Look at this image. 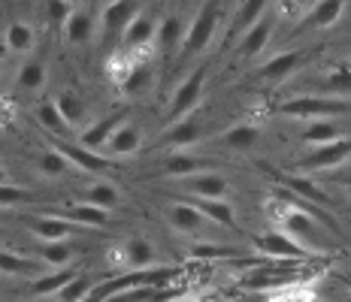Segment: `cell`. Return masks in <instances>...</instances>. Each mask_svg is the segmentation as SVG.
<instances>
[{
    "label": "cell",
    "instance_id": "1",
    "mask_svg": "<svg viewBox=\"0 0 351 302\" xmlns=\"http://www.w3.org/2000/svg\"><path fill=\"white\" fill-rule=\"evenodd\" d=\"M300 263H291V260H273V263H258L252 266V272L243 275V284L245 290H254V293H273V290H282L288 284H300L303 275L297 272Z\"/></svg>",
    "mask_w": 351,
    "mask_h": 302
},
{
    "label": "cell",
    "instance_id": "2",
    "mask_svg": "<svg viewBox=\"0 0 351 302\" xmlns=\"http://www.w3.org/2000/svg\"><path fill=\"white\" fill-rule=\"evenodd\" d=\"M276 112L285 118H339L351 112V100L342 97H321V94H312V97H291L276 106Z\"/></svg>",
    "mask_w": 351,
    "mask_h": 302
},
{
    "label": "cell",
    "instance_id": "3",
    "mask_svg": "<svg viewBox=\"0 0 351 302\" xmlns=\"http://www.w3.org/2000/svg\"><path fill=\"white\" fill-rule=\"evenodd\" d=\"M218 16H221V0H206L203 10L194 16L191 27L185 31V40H182V55L191 58L197 51H203L212 42L215 36V27H218Z\"/></svg>",
    "mask_w": 351,
    "mask_h": 302
},
{
    "label": "cell",
    "instance_id": "4",
    "mask_svg": "<svg viewBox=\"0 0 351 302\" xmlns=\"http://www.w3.org/2000/svg\"><path fill=\"white\" fill-rule=\"evenodd\" d=\"M279 224H282V233H288L291 239H297L303 248H309L312 254H327V245L321 242V224L312 215L300 209H285L279 215Z\"/></svg>",
    "mask_w": 351,
    "mask_h": 302
},
{
    "label": "cell",
    "instance_id": "5",
    "mask_svg": "<svg viewBox=\"0 0 351 302\" xmlns=\"http://www.w3.org/2000/svg\"><path fill=\"white\" fill-rule=\"evenodd\" d=\"M254 245H258V251L263 257H269V260H291V263H306L312 257L309 248H303L297 239H291L288 233H263L254 239Z\"/></svg>",
    "mask_w": 351,
    "mask_h": 302
},
{
    "label": "cell",
    "instance_id": "6",
    "mask_svg": "<svg viewBox=\"0 0 351 302\" xmlns=\"http://www.w3.org/2000/svg\"><path fill=\"white\" fill-rule=\"evenodd\" d=\"M348 158H351V136H342V139H333V142L315 145L306 158L297 160V166L306 169V173H321V169H333L346 164Z\"/></svg>",
    "mask_w": 351,
    "mask_h": 302
},
{
    "label": "cell",
    "instance_id": "7",
    "mask_svg": "<svg viewBox=\"0 0 351 302\" xmlns=\"http://www.w3.org/2000/svg\"><path fill=\"white\" fill-rule=\"evenodd\" d=\"M203 85H206V67H197L191 76L185 79L173 94V103H170V112H167V124L179 121V118L191 115L200 103V94H203Z\"/></svg>",
    "mask_w": 351,
    "mask_h": 302
},
{
    "label": "cell",
    "instance_id": "8",
    "mask_svg": "<svg viewBox=\"0 0 351 302\" xmlns=\"http://www.w3.org/2000/svg\"><path fill=\"white\" fill-rule=\"evenodd\" d=\"M203 134V124H200V115L191 112L179 121H173L170 127L164 130L158 139H155V149H185V145H194Z\"/></svg>",
    "mask_w": 351,
    "mask_h": 302
},
{
    "label": "cell",
    "instance_id": "9",
    "mask_svg": "<svg viewBox=\"0 0 351 302\" xmlns=\"http://www.w3.org/2000/svg\"><path fill=\"white\" fill-rule=\"evenodd\" d=\"M25 227L36 236V239H43V242H67L70 236H76V230H79L73 221L55 215V212H52V215H31V218H25Z\"/></svg>",
    "mask_w": 351,
    "mask_h": 302
},
{
    "label": "cell",
    "instance_id": "10",
    "mask_svg": "<svg viewBox=\"0 0 351 302\" xmlns=\"http://www.w3.org/2000/svg\"><path fill=\"white\" fill-rule=\"evenodd\" d=\"M52 149L61 151L64 158L70 160L73 166L79 169V173H106V169H112V164H109L106 158H100L97 151L85 149V145H76V142H64V139H52Z\"/></svg>",
    "mask_w": 351,
    "mask_h": 302
},
{
    "label": "cell",
    "instance_id": "11",
    "mask_svg": "<svg viewBox=\"0 0 351 302\" xmlns=\"http://www.w3.org/2000/svg\"><path fill=\"white\" fill-rule=\"evenodd\" d=\"M269 34H273V16H269V12H263V16L254 21V25L248 27L243 36H239L237 49H233V58H237V61H243V58L261 55V51L267 49V42H269Z\"/></svg>",
    "mask_w": 351,
    "mask_h": 302
},
{
    "label": "cell",
    "instance_id": "12",
    "mask_svg": "<svg viewBox=\"0 0 351 302\" xmlns=\"http://www.w3.org/2000/svg\"><path fill=\"white\" fill-rule=\"evenodd\" d=\"M306 61H309V51H282V55L269 58L258 70V79L267 85H276V82H282V79H288L297 67H303Z\"/></svg>",
    "mask_w": 351,
    "mask_h": 302
},
{
    "label": "cell",
    "instance_id": "13",
    "mask_svg": "<svg viewBox=\"0 0 351 302\" xmlns=\"http://www.w3.org/2000/svg\"><path fill=\"white\" fill-rule=\"evenodd\" d=\"M124 121H128V115L124 112H112V115L100 118V121H94L91 127H85L82 134H79V145H85V149H91V151L106 149V142L112 139V134L121 127Z\"/></svg>",
    "mask_w": 351,
    "mask_h": 302
},
{
    "label": "cell",
    "instance_id": "14",
    "mask_svg": "<svg viewBox=\"0 0 351 302\" xmlns=\"http://www.w3.org/2000/svg\"><path fill=\"white\" fill-rule=\"evenodd\" d=\"M136 18V0H112V3L104 10V36L106 40H115L128 31V25Z\"/></svg>",
    "mask_w": 351,
    "mask_h": 302
},
{
    "label": "cell",
    "instance_id": "15",
    "mask_svg": "<svg viewBox=\"0 0 351 302\" xmlns=\"http://www.w3.org/2000/svg\"><path fill=\"white\" fill-rule=\"evenodd\" d=\"M342 10H346V0H318V3L306 12V18L300 21L294 31L306 34V31H321V27H330V25L339 21Z\"/></svg>",
    "mask_w": 351,
    "mask_h": 302
},
{
    "label": "cell",
    "instance_id": "16",
    "mask_svg": "<svg viewBox=\"0 0 351 302\" xmlns=\"http://www.w3.org/2000/svg\"><path fill=\"white\" fill-rule=\"evenodd\" d=\"M158 36V18L149 12H136V18L128 25V31L121 34V49L124 51H136L145 49L152 40Z\"/></svg>",
    "mask_w": 351,
    "mask_h": 302
},
{
    "label": "cell",
    "instance_id": "17",
    "mask_svg": "<svg viewBox=\"0 0 351 302\" xmlns=\"http://www.w3.org/2000/svg\"><path fill=\"white\" fill-rule=\"evenodd\" d=\"M218 169L215 160H206V158H194V154H170L160 166V173L170 175V179H188V175H197V173H212Z\"/></svg>",
    "mask_w": 351,
    "mask_h": 302
},
{
    "label": "cell",
    "instance_id": "18",
    "mask_svg": "<svg viewBox=\"0 0 351 302\" xmlns=\"http://www.w3.org/2000/svg\"><path fill=\"white\" fill-rule=\"evenodd\" d=\"M185 181V190L194 197H203V200H224V197L230 194V185L228 179H221V175L215 173H203V175H188Z\"/></svg>",
    "mask_w": 351,
    "mask_h": 302
},
{
    "label": "cell",
    "instance_id": "19",
    "mask_svg": "<svg viewBox=\"0 0 351 302\" xmlns=\"http://www.w3.org/2000/svg\"><path fill=\"white\" fill-rule=\"evenodd\" d=\"M158 260L155 254V245H152L149 239H143V236H134V239H128L121 245V263L124 269H152Z\"/></svg>",
    "mask_w": 351,
    "mask_h": 302
},
{
    "label": "cell",
    "instance_id": "20",
    "mask_svg": "<svg viewBox=\"0 0 351 302\" xmlns=\"http://www.w3.org/2000/svg\"><path fill=\"white\" fill-rule=\"evenodd\" d=\"M188 203H191L206 221H212V224L237 230V212H233V205L228 200H203V197H194V200H188Z\"/></svg>",
    "mask_w": 351,
    "mask_h": 302
},
{
    "label": "cell",
    "instance_id": "21",
    "mask_svg": "<svg viewBox=\"0 0 351 302\" xmlns=\"http://www.w3.org/2000/svg\"><path fill=\"white\" fill-rule=\"evenodd\" d=\"M258 139H261V127L252 121H245V124L230 127L228 134H221L215 139V145H221V149H228V151H248V149H254Z\"/></svg>",
    "mask_w": 351,
    "mask_h": 302
},
{
    "label": "cell",
    "instance_id": "22",
    "mask_svg": "<svg viewBox=\"0 0 351 302\" xmlns=\"http://www.w3.org/2000/svg\"><path fill=\"white\" fill-rule=\"evenodd\" d=\"M276 179H279V185L285 190H291V194H297V197H303V200H309V203H315V205H324L327 209V203H330V197L321 190V185H315L312 179H303V175H285V173H276Z\"/></svg>",
    "mask_w": 351,
    "mask_h": 302
},
{
    "label": "cell",
    "instance_id": "23",
    "mask_svg": "<svg viewBox=\"0 0 351 302\" xmlns=\"http://www.w3.org/2000/svg\"><path fill=\"white\" fill-rule=\"evenodd\" d=\"M143 145V130L136 127V124L124 121L119 130L112 134V139L106 142V151L115 154V158H124V154H136Z\"/></svg>",
    "mask_w": 351,
    "mask_h": 302
},
{
    "label": "cell",
    "instance_id": "24",
    "mask_svg": "<svg viewBox=\"0 0 351 302\" xmlns=\"http://www.w3.org/2000/svg\"><path fill=\"white\" fill-rule=\"evenodd\" d=\"M167 221H170V227H173L176 233H197L203 224H206V218H203L191 203H176V205H170V209H167Z\"/></svg>",
    "mask_w": 351,
    "mask_h": 302
},
{
    "label": "cell",
    "instance_id": "25",
    "mask_svg": "<svg viewBox=\"0 0 351 302\" xmlns=\"http://www.w3.org/2000/svg\"><path fill=\"white\" fill-rule=\"evenodd\" d=\"M64 36H67L70 46H85V42L94 36V16L88 10H82V6L73 10L67 25H64Z\"/></svg>",
    "mask_w": 351,
    "mask_h": 302
},
{
    "label": "cell",
    "instance_id": "26",
    "mask_svg": "<svg viewBox=\"0 0 351 302\" xmlns=\"http://www.w3.org/2000/svg\"><path fill=\"white\" fill-rule=\"evenodd\" d=\"M152 76H155V70H152L149 61H134L128 67V73L119 79V88L121 94H128V97H134V94L145 91V88L152 85Z\"/></svg>",
    "mask_w": 351,
    "mask_h": 302
},
{
    "label": "cell",
    "instance_id": "27",
    "mask_svg": "<svg viewBox=\"0 0 351 302\" xmlns=\"http://www.w3.org/2000/svg\"><path fill=\"white\" fill-rule=\"evenodd\" d=\"M306 145H324V142H333V139H342V124L336 121V118H318V121H312L309 127H303V134H300Z\"/></svg>",
    "mask_w": 351,
    "mask_h": 302
},
{
    "label": "cell",
    "instance_id": "28",
    "mask_svg": "<svg viewBox=\"0 0 351 302\" xmlns=\"http://www.w3.org/2000/svg\"><path fill=\"white\" fill-rule=\"evenodd\" d=\"M263 12H269V0H243V3H239V12L230 21V36H243Z\"/></svg>",
    "mask_w": 351,
    "mask_h": 302
},
{
    "label": "cell",
    "instance_id": "29",
    "mask_svg": "<svg viewBox=\"0 0 351 302\" xmlns=\"http://www.w3.org/2000/svg\"><path fill=\"white\" fill-rule=\"evenodd\" d=\"M0 272H3V275H43L46 263L12 254V251H0Z\"/></svg>",
    "mask_w": 351,
    "mask_h": 302
},
{
    "label": "cell",
    "instance_id": "30",
    "mask_svg": "<svg viewBox=\"0 0 351 302\" xmlns=\"http://www.w3.org/2000/svg\"><path fill=\"white\" fill-rule=\"evenodd\" d=\"M55 215L73 221L79 227H106L109 224V212L106 209H97V205H88V203H79V205H70L67 212H55Z\"/></svg>",
    "mask_w": 351,
    "mask_h": 302
},
{
    "label": "cell",
    "instance_id": "31",
    "mask_svg": "<svg viewBox=\"0 0 351 302\" xmlns=\"http://www.w3.org/2000/svg\"><path fill=\"white\" fill-rule=\"evenodd\" d=\"M3 40H6V49H10V51H16V55H25V51L34 49L36 31L27 25V21H12V25L6 27Z\"/></svg>",
    "mask_w": 351,
    "mask_h": 302
},
{
    "label": "cell",
    "instance_id": "32",
    "mask_svg": "<svg viewBox=\"0 0 351 302\" xmlns=\"http://www.w3.org/2000/svg\"><path fill=\"white\" fill-rule=\"evenodd\" d=\"M82 203L97 205V209H106L109 212V209H115V205L121 203V194H119V188L109 185V181H94L91 188H85Z\"/></svg>",
    "mask_w": 351,
    "mask_h": 302
},
{
    "label": "cell",
    "instance_id": "33",
    "mask_svg": "<svg viewBox=\"0 0 351 302\" xmlns=\"http://www.w3.org/2000/svg\"><path fill=\"white\" fill-rule=\"evenodd\" d=\"M73 278H76V272L73 269H58V272H46V275H40L36 278V281L31 284V297H58V290H61L64 284L67 281H73Z\"/></svg>",
    "mask_w": 351,
    "mask_h": 302
},
{
    "label": "cell",
    "instance_id": "34",
    "mask_svg": "<svg viewBox=\"0 0 351 302\" xmlns=\"http://www.w3.org/2000/svg\"><path fill=\"white\" fill-rule=\"evenodd\" d=\"M158 46L164 51H170L176 46H182V40H185V25H182L179 16H167L164 21H158Z\"/></svg>",
    "mask_w": 351,
    "mask_h": 302
},
{
    "label": "cell",
    "instance_id": "35",
    "mask_svg": "<svg viewBox=\"0 0 351 302\" xmlns=\"http://www.w3.org/2000/svg\"><path fill=\"white\" fill-rule=\"evenodd\" d=\"M16 79H19L21 91H40V88L46 85V64H43L40 58H27V61L21 64Z\"/></svg>",
    "mask_w": 351,
    "mask_h": 302
},
{
    "label": "cell",
    "instance_id": "36",
    "mask_svg": "<svg viewBox=\"0 0 351 302\" xmlns=\"http://www.w3.org/2000/svg\"><path fill=\"white\" fill-rule=\"evenodd\" d=\"M36 118H40V124L49 130V134H55V136H64L70 130V124H67V118L61 115V109H58V103L55 100H43L40 103V109H36Z\"/></svg>",
    "mask_w": 351,
    "mask_h": 302
},
{
    "label": "cell",
    "instance_id": "37",
    "mask_svg": "<svg viewBox=\"0 0 351 302\" xmlns=\"http://www.w3.org/2000/svg\"><path fill=\"white\" fill-rule=\"evenodd\" d=\"M318 91L348 97V94H351V67H336L330 73H324V76L318 79Z\"/></svg>",
    "mask_w": 351,
    "mask_h": 302
},
{
    "label": "cell",
    "instance_id": "38",
    "mask_svg": "<svg viewBox=\"0 0 351 302\" xmlns=\"http://www.w3.org/2000/svg\"><path fill=\"white\" fill-rule=\"evenodd\" d=\"M73 257H76V251H73L67 242H43V245H40V260L46 263V266L64 269Z\"/></svg>",
    "mask_w": 351,
    "mask_h": 302
},
{
    "label": "cell",
    "instance_id": "39",
    "mask_svg": "<svg viewBox=\"0 0 351 302\" xmlns=\"http://www.w3.org/2000/svg\"><path fill=\"white\" fill-rule=\"evenodd\" d=\"M248 248H237V245H194L191 257L194 260H237L245 257Z\"/></svg>",
    "mask_w": 351,
    "mask_h": 302
},
{
    "label": "cell",
    "instance_id": "40",
    "mask_svg": "<svg viewBox=\"0 0 351 302\" xmlns=\"http://www.w3.org/2000/svg\"><path fill=\"white\" fill-rule=\"evenodd\" d=\"M70 169H76V166H73L61 151L49 149V151L40 154V173H43V175H67Z\"/></svg>",
    "mask_w": 351,
    "mask_h": 302
},
{
    "label": "cell",
    "instance_id": "41",
    "mask_svg": "<svg viewBox=\"0 0 351 302\" xmlns=\"http://www.w3.org/2000/svg\"><path fill=\"white\" fill-rule=\"evenodd\" d=\"M91 287H94V281L88 275H76L73 281H67L58 290V302H82Z\"/></svg>",
    "mask_w": 351,
    "mask_h": 302
},
{
    "label": "cell",
    "instance_id": "42",
    "mask_svg": "<svg viewBox=\"0 0 351 302\" xmlns=\"http://www.w3.org/2000/svg\"><path fill=\"white\" fill-rule=\"evenodd\" d=\"M58 103V109H61V115L67 118V124H79L85 118V106H82V100L76 97V94H70V91H61L55 97Z\"/></svg>",
    "mask_w": 351,
    "mask_h": 302
},
{
    "label": "cell",
    "instance_id": "43",
    "mask_svg": "<svg viewBox=\"0 0 351 302\" xmlns=\"http://www.w3.org/2000/svg\"><path fill=\"white\" fill-rule=\"evenodd\" d=\"M312 287L309 284H288V287H282V290H273V299L269 302H312Z\"/></svg>",
    "mask_w": 351,
    "mask_h": 302
},
{
    "label": "cell",
    "instance_id": "44",
    "mask_svg": "<svg viewBox=\"0 0 351 302\" xmlns=\"http://www.w3.org/2000/svg\"><path fill=\"white\" fill-rule=\"evenodd\" d=\"M31 200H34V190L10 185V181H3V185H0V205H3V209H10V205H21V203H31Z\"/></svg>",
    "mask_w": 351,
    "mask_h": 302
},
{
    "label": "cell",
    "instance_id": "45",
    "mask_svg": "<svg viewBox=\"0 0 351 302\" xmlns=\"http://www.w3.org/2000/svg\"><path fill=\"white\" fill-rule=\"evenodd\" d=\"M73 10H76V6L67 3V0H46V16H49V21H52L55 27L67 25V18H70Z\"/></svg>",
    "mask_w": 351,
    "mask_h": 302
},
{
    "label": "cell",
    "instance_id": "46",
    "mask_svg": "<svg viewBox=\"0 0 351 302\" xmlns=\"http://www.w3.org/2000/svg\"><path fill=\"white\" fill-rule=\"evenodd\" d=\"M3 181H6V169L0 166V185H3Z\"/></svg>",
    "mask_w": 351,
    "mask_h": 302
},
{
    "label": "cell",
    "instance_id": "47",
    "mask_svg": "<svg viewBox=\"0 0 351 302\" xmlns=\"http://www.w3.org/2000/svg\"><path fill=\"white\" fill-rule=\"evenodd\" d=\"M346 188H348V194H351V179H348V181H346Z\"/></svg>",
    "mask_w": 351,
    "mask_h": 302
},
{
    "label": "cell",
    "instance_id": "48",
    "mask_svg": "<svg viewBox=\"0 0 351 302\" xmlns=\"http://www.w3.org/2000/svg\"><path fill=\"white\" fill-rule=\"evenodd\" d=\"M67 3H82V0H67Z\"/></svg>",
    "mask_w": 351,
    "mask_h": 302
}]
</instances>
